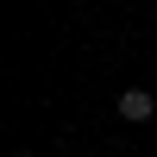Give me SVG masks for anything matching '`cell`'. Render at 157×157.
Masks as SVG:
<instances>
[{
    "label": "cell",
    "mask_w": 157,
    "mask_h": 157,
    "mask_svg": "<svg viewBox=\"0 0 157 157\" xmlns=\"http://www.w3.org/2000/svg\"><path fill=\"white\" fill-rule=\"evenodd\" d=\"M113 107H120V120L145 126L151 113H157V94H151V88H120V101H113Z\"/></svg>",
    "instance_id": "obj_1"
}]
</instances>
